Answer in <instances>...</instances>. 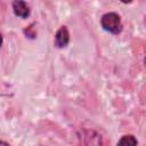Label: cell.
Here are the masks:
<instances>
[{
  "instance_id": "5",
  "label": "cell",
  "mask_w": 146,
  "mask_h": 146,
  "mask_svg": "<svg viewBox=\"0 0 146 146\" xmlns=\"http://www.w3.org/2000/svg\"><path fill=\"white\" fill-rule=\"evenodd\" d=\"M0 146H10V145L5 140H0Z\"/></svg>"
},
{
  "instance_id": "3",
  "label": "cell",
  "mask_w": 146,
  "mask_h": 146,
  "mask_svg": "<svg viewBox=\"0 0 146 146\" xmlns=\"http://www.w3.org/2000/svg\"><path fill=\"white\" fill-rule=\"evenodd\" d=\"M11 8H13L14 15L16 17H18V18L26 19L31 15V8L25 1H22V0L13 1L11 2Z\"/></svg>"
},
{
  "instance_id": "2",
  "label": "cell",
  "mask_w": 146,
  "mask_h": 146,
  "mask_svg": "<svg viewBox=\"0 0 146 146\" xmlns=\"http://www.w3.org/2000/svg\"><path fill=\"white\" fill-rule=\"evenodd\" d=\"M70 43V32L66 26H60L56 33H55V39H54V44L58 49H64L68 46Z\"/></svg>"
},
{
  "instance_id": "1",
  "label": "cell",
  "mask_w": 146,
  "mask_h": 146,
  "mask_svg": "<svg viewBox=\"0 0 146 146\" xmlns=\"http://www.w3.org/2000/svg\"><path fill=\"white\" fill-rule=\"evenodd\" d=\"M100 26L104 31H106L111 34H114V35L120 34L123 30L121 16L115 11L105 13L100 17Z\"/></svg>"
},
{
  "instance_id": "4",
  "label": "cell",
  "mask_w": 146,
  "mask_h": 146,
  "mask_svg": "<svg viewBox=\"0 0 146 146\" xmlns=\"http://www.w3.org/2000/svg\"><path fill=\"white\" fill-rule=\"evenodd\" d=\"M116 146H138V140L133 135H124L119 139Z\"/></svg>"
},
{
  "instance_id": "6",
  "label": "cell",
  "mask_w": 146,
  "mask_h": 146,
  "mask_svg": "<svg viewBox=\"0 0 146 146\" xmlns=\"http://www.w3.org/2000/svg\"><path fill=\"white\" fill-rule=\"evenodd\" d=\"M2 43H3V36H2V33L0 32V49L2 47Z\"/></svg>"
}]
</instances>
